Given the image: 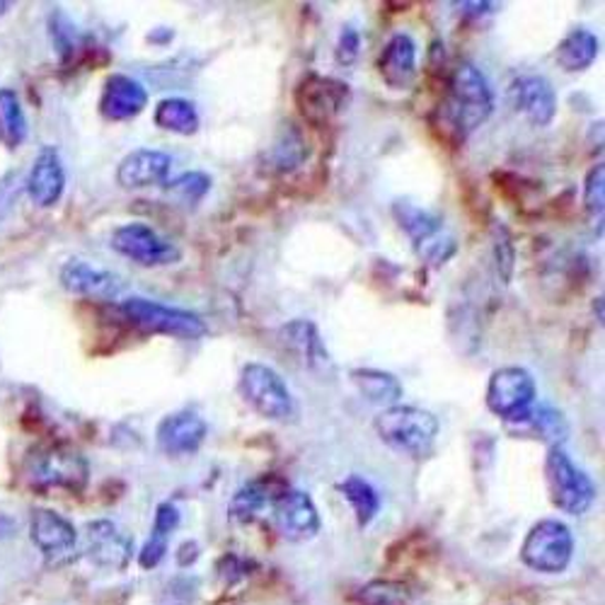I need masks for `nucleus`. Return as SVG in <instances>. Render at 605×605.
Wrapping results in <instances>:
<instances>
[{"mask_svg": "<svg viewBox=\"0 0 605 605\" xmlns=\"http://www.w3.org/2000/svg\"><path fill=\"white\" fill-rule=\"evenodd\" d=\"M32 543L42 552L49 564H65L73 560L78 547V533L69 519L51 509H34L30 523Z\"/></svg>", "mask_w": 605, "mask_h": 605, "instance_id": "ddd939ff", "label": "nucleus"}, {"mask_svg": "<svg viewBox=\"0 0 605 605\" xmlns=\"http://www.w3.org/2000/svg\"><path fill=\"white\" fill-rule=\"evenodd\" d=\"M24 472H28V482L37 492L65 490L78 494L90 482V465L85 455L61 441L42 443L32 449Z\"/></svg>", "mask_w": 605, "mask_h": 605, "instance_id": "7ed1b4c3", "label": "nucleus"}, {"mask_svg": "<svg viewBox=\"0 0 605 605\" xmlns=\"http://www.w3.org/2000/svg\"><path fill=\"white\" fill-rule=\"evenodd\" d=\"M511 100L514 107L529 120L533 126H550L557 116V92L545 75H519L511 83Z\"/></svg>", "mask_w": 605, "mask_h": 605, "instance_id": "a211bd4d", "label": "nucleus"}, {"mask_svg": "<svg viewBox=\"0 0 605 605\" xmlns=\"http://www.w3.org/2000/svg\"><path fill=\"white\" fill-rule=\"evenodd\" d=\"M598 54L601 39L586 28H576L562 37V42L555 49V63L564 73H582L594 65Z\"/></svg>", "mask_w": 605, "mask_h": 605, "instance_id": "b1692460", "label": "nucleus"}, {"mask_svg": "<svg viewBox=\"0 0 605 605\" xmlns=\"http://www.w3.org/2000/svg\"><path fill=\"white\" fill-rule=\"evenodd\" d=\"M274 521L286 541H312L320 533V514L312 496L300 490H286L274 502Z\"/></svg>", "mask_w": 605, "mask_h": 605, "instance_id": "4468645a", "label": "nucleus"}, {"mask_svg": "<svg viewBox=\"0 0 605 605\" xmlns=\"http://www.w3.org/2000/svg\"><path fill=\"white\" fill-rule=\"evenodd\" d=\"M596 310H598V322H603V298H601V296H598L596 302H594V312H596Z\"/></svg>", "mask_w": 605, "mask_h": 605, "instance_id": "58836bf2", "label": "nucleus"}, {"mask_svg": "<svg viewBox=\"0 0 605 605\" xmlns=\"http://www.w3.org/2000/svg\"><path fill=\"white\" fill-rule=\"evenodd\" d=\"M65 192V167L54 146H44L37 153L28 175V194L39 208H51L61 202Z\"/></svg>", "mask_w": 605, "mask_h": 605, "instance_id": "4be33fe9", "label": "nucleus"}, {"mask_svg": "<svg viewBox=\"0 0 605 605\" xmlns=\"http://www.w3.org/2000/svg\"><path fill=\"white\" fill-rule=\"evenodd\" d=\"M494 112V90L475 63H458L441 100V126L445 134L463 143L470 134L486 124Z\"/></svg>", "mask_w": 605, "mask_h": 605, "instance_id": "f257e3e1", "label": "nucleus"}, {"mask_svg": "<svg viewBox=\"0 0 605 605\" xmlns=\"http://www.w3.org/2000/svg\"><path fill=\"white\" fill-rule=\"evenodd\" d=\"M584 208L591 218L603 221V208H605V167H603V163L594 165L586 173Z\"/></svg>", "mask_w": 605, "mask_h": 605, "instance_id": "72a5a7b5", "label": "nucleus"}, {"mask_svg": "<svg viewBox=\"0 0 605 605\" xmlns=\"http://www.w3.org/2000/svg\"><path fill=\"white\" fill-rule=\"evenodd\" d=\"M574 557V535L557 519L537 521L521 545V562L537 574H562Z\"/></svg>", "mask_w": 605, "mask_h": 605, "instance_id": "6e6552de", "label": "nucleus"}, {"mask_svg": "<svg viewBox=\"0 0 605 605\" xmlns=\"http://www.w3.org/2000/svg\"><path fill=\"white\" fill-rule=\"evenodd\" d=\"M349 100V85L330 75L308 73L296 88V107L302 120L312 126L330 124L337 114L347 110Z\"/></svg>", "mask_w": 605, "mask_h": 605, "instance_id": "9b49d317", "label": "nucleus"}, {"mask_svg": "<svg viewBox=\"0 0 605 605\" xmlns=\"http://www.w3.org/2000/svg\"><path fill=\"white\" fill-rule=\"evenodd\" d=\"M116 312L122 315L134 330L143 335H165L175 339H202L208 332V325L202 315L192 310L165 306V302L148 300L141 296H131L116 306Z\"/></svg>", "mask_w": 605, "mask_h": 605, "instance_id": "20e7f679", "label": "nucleus"}, {"mask_svg": "<svg viewBox=\"0 0 605 605\" xmlns=\"http://www.w3.org/2000/svg\"><path fill=\"white\" fill-rule=\"evenodd\" d=\"M148 107V90L136 78L112 73L100 95V114L107 122H129Z\"/></svg>", "mask_w": 605, "mask_h": 605, "instance_id": "f3484780", "label": "nucleus"}, {"mask_svg": "<svg viewBox=\"0 0 605 605\" xmlns=\"http://www.w3.org/2000/svg\"><path fill=\"white\" fill-rule=\"evenodd\" d=\"M519 427H529L533 437L545 441L550 449L552 445H562L564 441H567V433H570V424L567 419H564V414L555 410V407H547V404H535L529 419Z\"/></svg>", "mask_w": 605, "mask_h": 605, "instance_id": "7c9ffc66", "label": "nucleus"}, {"mask_svg": "<svg viewBox=\"0 0 605 605\" xmlns=\"http://www.w3.org/2000/svg\"><path fill=\"white\" fill-rule=\"evenodd\" d=\"M196 557H199V545H196L194 541L189 543H184L177 552V564L180 567H189V564L196 562Z\"/></svg>", "mask_w": 605, "mask_h": 605, "instance_id": "e433bc0d", "label": "nucleus"}, {"mask_svg": "<svg viewBox=\"0 0 605 605\" xmlns=\"http://www.w3.org/2000/svg\"><path fill=\"white\" fill-rule=\"evenodd\" d=\"M494 259H496V271L502 274V281L509 284L511 274H514V243H511V235L504 226L494 228Z\"/></svg>", "mask_w": 605, "mask_h": 605, "instance_id": "f704fd0d", "label": "nucleus"}, {"mask_svg": "<svg viewBox=\"0 0 605 605\" xmlns=\"http://www.w3.org/2000/svg\"><path fill=\"white\" fill-rule=\"evenodd\" d=\"M173 39H175V32L165 30V28H157L153 34H148V42H153V44H170Z\"/></svg>", "mask_w": 605, "mask_h": 605, "instance_id": "4c0bfd02", "label": "nucleus"}, {"mask_svg": "<svg viewBox=\"0 0 605 605\" xmlns=\"http://www.w3.org/2000/svg\"><path fill=\"white\" fill-rule=\"evenodd\" d=\"M238 392L249 410L269 422H291L296 417V400L286 380L271 366L249 361L238 378Z\"/></svg>", "mask_w": 605, "mask_h": 605, "instance_id": "39448f33", "label": "nucleus"}, {"mask_svg": "<svg viewBox=\"0 0 605 605\" xmlns=\"http://www.w3.org/2000/svg\"><path fill=\"white\" fill-rule=\"evenodd\" d=\"M417 42L407 34H392L378 57V75L390 90H410L417 81Z\"/></svg>", "mask_w": 605, "mask_h": 605, "instance_id": "aec40b11", "label": "nucleus"}, {"mask_svg": "<svg viewBox=\"0 0 605 605\" xmlns=\"http://www.w3.org/2000/svg\"><path fill=\"white\" fill-rule=\"evenodd\" d=\"M173 170V157L155 148L131 151L116 167V184L122 189L165 187Z\"/></svg>", "mask_w": 605, "mask_h": 605, "instance_id": "6ab92c4d", "label": "nucleus"}, {"mask_svg": "<svg viewBox=\"0 0 605 605\" xmlns=\"http://www.w3.org/2000/svg\"><path fill=\"white\" fill-rule=\"evenodd\" d=\"M279 339L284 349L291 353L294 361H298L306 371L327 376L332 368V357L325 347V339L318 330V325L310 320H291L279 330Z\"/></svg>", "mask_w": 605, "mask_h": 605, "instance_id": "2eb2a0df", "label": "nucleus"}, {"mask_svg": "<svg viewBox=\"0 0 605 605\" xmlns=\"http://www.w3.org/2000/svg\"><path fill=\"white\" fill-rule=\"evenodd\" d=\"M359 54H361V32L353 28V24H347V28H341L337 39V61L341 65H353Z\"/></svg>", "mask_w": 605, "mask_h": 605, "instance_id": "c9c22d12", "label": "nucleus"}, {"mask_svg": "<svg viewBox=\"0 0 605 605\" xmlns=\"http://www.w3.org/2000/svg\"><path fill=\"white\" fill-rule=\"evenodd\" d=\"M85 555L95 567L120 572L134 555V541L112 521H92L85 529Z\"/></svg>", "mask_w": 605, "mask_h": 605, "instance_id": "dca6fc26", "label": "nucleus"}, {"mask_svg": "<svg viewBox=\"0 0 605 605\" xmlns=\"http://www.w3.org/2000/svg\"><path fill=\"white\" fill-rule=\"evenodd\" d=\"M61 286L69 294L85 296L92 300H114L124 288L120 276L107 269L92 267L83 259L65 262L61 269Z\"/></svg>", "mask_w": 605, "mask_h": 605, "instance_id": "412c9836", "label": "nucleus"}, {"mask_svg": "<svg viewBox=\"0 0 605 605\" xmlns=\"http://www.w3.org/2000/svg\"><path fill=\"white\" fill-rule=\"evenodd\" d=\"M537 400V386L523 366L496 368L484 390V404L494 417L509 427H519L529 419Z\"/></svg>", "mask_w": 605, "mask_h": 605, "instance_id": "0eeeda50", "label": "nucleus"}, {"mask_svg": "<svg viewBox=\"0 0 605 605\" xmlns=\"http://www.w3.org/2000/svg\"><path fill=\"white\" fill-rule=\"evenodd\" d=\"M206 437L208 424L199 414L189 410L167 414L155 427V443L167 458H189L199 453Z\"/></svg>", "mask_w": 605, "mask_h": 605, "instance_id": "f8f14e48", "label": "nucleus"}, {"mask_svg": "<svg viewBox=\"0 0 605 605\" xmlns=\"http://www.w3.org/2000/svg\"><path fill=\"white\" fill-rule=\"evenodd\" d=\"M310 148L306 136L294 124H286L279 139L274 141V146L267 151V165L276 173H291L298 165L308 161Z\"/></svg>", "mask_w": 605, "mask_h": 605, "instance_id": "c85d7f7f", "label": "nucleus"}, {"mask_svg": "<svg viewBox=\"0 0 605 605\" xmlns=\"http://www.w3.org/2000/svg\"><path fill=\"white\" fill-rule=\"evenodd\" d=\"M28 116H24L22 102L12 88H0V146L8 151L20 148L28 139Z\"/></svg>", "mask_w": 605, "mask_h": 605, "instance_id": "cd10ccee", "label": "nucleus"}, {"mask_svg": "<svg viewBox=\"0 0 605 605\" xmlns=\"http://www.w3.org/2000/svg\"><path fill=\"white\" fill-rule=\"evenodd\" d=\"M339 492L353 509L359 529H366V525L373 523L380 511V494L371 482L361 475H349L347 480L339 482Z\"/></svg>", "mask_w": 605, "mask_h": 605, "instance_id": "c756f323", "label": "nucleus"}, {"mask_svg": "<svg viewBox=\"0 0 605 605\" xmlns=\"http://www.w3.org/2000/svg\"><path fill=\"white\" fill-rule=\"evenodd\" d=\"M112 249L122 257L136 262L139 267H167L177 265L182 253L175 243L163 238L148 223H124L112 233Z\"/></svg>", "mask_w": 605, "mask_h": 605, "instance_id": "9d476101", "label": "nucleus"}, {"mask_svg": "<svg viewBox=\"0 0 605 605\" xmlns=\"http://www.w3.org/2000/svg\"><path fill=\"white\" fill-rule=\"evenodd\" d=\"M392 216L407 238L412 240L417 255L429 262L431 267H441L455 255L458 245L451 235L443 233V221L437 214L410 202H394Z\"/></svg>", "mask_w": 605, "mask_h": 605, "instance_id": "1a4fd4ad", "label": "nucleus"}, {"mask_svg": "<svg viewBox=\"0 0 605 605\" xmlns=\"http://www.w3.org/2000/svg\"><path fill=\"white\" fill-rule=\"evenodd\" d=\"M165 192L180 196L182 202L196 204L212 192V177H208L206 173H199V170H192V173H182L175 180H167Z\"/></svg>", "mask_w": 605, "mask_h": 605, "instance_id": "2f4dec72", "label": "nucleus"}, {"mask_svg": "<svg viewBox=\"0 0 605 605\" xmlns=\"http://www.w3.org/2000/svg\"><path fill=\"white\" fill-rule=\"evenodd\" d=\"M363 605H412V594L400 582H371L359 594Z\"/></svg>", "mask_w": 605, "mask_h": 605, "instance_id": "473e14b6", "label": "nucleus"}, {"mask_svg": "<svg viewBox=\"0 0 605 605\" xmlns=\"http://www.w3.org/2000/svg\"><path fill=\"white\" fill-rule=\"evenodd\" d=\"M153 122L157 129L170 131L177 136H194L202 126L199 110L194 107V102L184 98H165L157 102L153 112Z\"/></svg>", "mask_w": 605, "mask_h": 605, "instance_id": "bb28decb", "label": "nucleus"}, {"mask_svg": "<svg viewBox=\"0 0 605 605\" xmlns=\"http://www.w3.org/2000/svg\"><path fill=\"white\" fill-rule=\"evenodd\" d=\"M180 509L173 502H163L155 509V519H153V531L146 545L139 552V564L143 570H155L167 555V545L170 537L180 529Z\"/></svg>", "mask_w": 605, "mask_h": 605, "instance_id": "393cba45", "label": "nucleus"}, {"mask_svg": "<svg viewBox=\"0 0 605 605\" xmlns=\"http://www.w3.org/2000/svg\"><path fill=\"white\" fill-rule=\"evenodd\" d=\"M373 429L378 439L388 449L398 451L407 458H427L437 449L441 422L439 417L414 404H392L388 410H380Z\"/></svg>", "mask_w": 605, "mask_h": 605, "instance_id": "f03ea898", "label": "nucleus"}, {"mask_svg": "<svg viewBox=\"0 0 605 605\" xmlns=\"http://www.w3.org/2000/svg\"><path fill=\"white\" fill-rule=\"evenodd\" d=\"M349 378L366 402L383 407V410L392 404H400L404 394L398 376L390 371H380V368H353Z\"/></svg>", "mask_w": 605, "mask_h": 605, "instance_id": "5701e85b", "label": "nucleus"}, {"mask_svg": "<svg viewBox=\"0 0 605 605\" xmlns=\"http://www.w3.org/2000/svg\"><path fill=\"white\" fill-rule=\"evenodd\" d=\"M288 486L274 475H265L259 480H253L249 484L240 486L235 492L233 502H230V514L240 521L255 519L265 506H274L276 499H279Z\"/></svg>", "mask_w": 605, "mask_h": 605, "instance_id": "a878e982", "label": "nucleus"}, {"mask_svg": "<svg viewBox=\"0 0 605 605\" xmlns=\"http://www.w3.org/2000/svg\"><path fill=\"white\" fill-rule=\"evenodd\" d=\"M545 484L550 502L570 516H584L596 502V484L578 468L562 445H552L545 455Z\"/></svg>", "mask_w": 605, "mask_h": 605, "instance_id": "423d86ee", "label": "nucleus"}]
</instances>
